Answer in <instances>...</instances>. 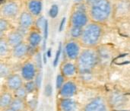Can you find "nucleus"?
Wrapping results in <instances>:
<instances>
[{"instance_id":"obj_1","label":"nucleus","mask_w":130,"mask_h":111,"mask_svg":"<svg viewBox=\"0 0 130 111\" xmlns=\"http://www.w3.org/2000/svg\"><path fill=\"white\" fill-rule=\"evenodd\" d=\"M104 35L103 27L101 24L91 21L84 28L81 37L80 43L85 48H94L101 41Z\"/></svg>"},{"instance_id":"obj_2","label":"nucleus","mask_w":130,"mask_h":111,"mask_svg":"<svg viewBox=\"0 0 130 111\" xmlns=\"http://www.w3.org/2000/svg\"><path fill=\"white\" fill-rule=\"evenodd\" d=\"M112 13V6L109 0H98L90 5L88 14L92 21L104 24L108 21Z\"/></svg>"},{"instance_id":"obj_3","label":"nucleus","mask_w":130,"mask_h":111,"mask_svg":"<svg viewBox=\"0 0 130 111\" xmlns=\"http://www.w3.org/2000/svg\"><path fill=\"white\" fill-rule=\"evenodd\" d=\"M98 61V54L93 48H86L81 52L77 59L78 71L82 74L90 72L97 65Z\"/></svg>"},{"instance_id":"obj_4","label":"nucleus","mask_w":130,"mask_h":111,"mask_svg":"<svg viewBox=\"0 0 130 111\" xmlns=\"http://www.w3.org/2000/svg\"><path fill=\"white\" fill-rule=\"evenodd\" d=\"M90 16L87 12L85 5L82 2L78 3L75 10L72 13L70 16V25L85 27L89 23Z\"/></svg>"},{"instance_id":"obj_5","label":"nucleus","mask_w":130,"mask_h":111,"mask_svg":"<svg viewBox=\"0 0 130 111\" xmlns=\"http://www.w3.org/2000/svg\"><path fill=\"white\" fill-rule=\"evenodd\" d=\"M20 7L18 3L14 0H7L2 3L1 17L7 20L14 19L18 16Z\"/></svg>"},{"instance_id":"obj_6","label":"nucleus","mask_w":130,"mask_h":111,"mask_svg":"<svg viewBox=\"0 0 130 111\" xmlns=\"http://www.w3.org/2000/svg\"><path fill=\"white\" fill-rule=\"evenodd\" d=\"M66 55L70 60H77L81 53V45L78 40L71 39L68 40L64 47Z\"/></svg>"},{"instance_id":"obj_7","label":"nucleus","mask_w":130,"mask_h":111,"mask_svg":"<svg viewBox=\"0 0 130 111\" xmlns=\"http://www.w3.org/2000/svg\"><path fill=\"white\" fill-rule=\"evenodd\" d=\"M37 75L36 66L32 62L25 63L21 68V76L25 81H32Z\"/></svg>"},{"instance_id":"obj_8","label":"nucleus","mask_w":130,"mask_h":111,"mask_svg":"<svg viewBox=\"0 0 130 111\" xmlns=\"http://www.w3.org/2000/svg\"><path fill=\"white\" fill-rule=\"evenodd\" d=\"M34 15H32L27 10L22 11L18 17V24L19 27L26 28L29 30L34 24Z\"/></svg>"},{"instance_id":"obj_9","label":"nucleus","mask_w":130,"mask_h":111,"mask_svg":"<svg viewBox=\"0 0 130 111\" xmlns=\"http://www.w3.org/2000/svg\"><path fill=\"white\" fill-rule=\"evenodd\" d=\"M84 111H107V109L104 99L98 98L88 103Z\"/></svg>"},{"instance_id":"obj_10","label":"nucleus","mask_w":130,"mask_h":111,"mask_svg":"<svg viewBox=\"0 0 130 111\" xmlns=\"http://www.w3.org/2000/svg\"><path fill=\"white\" fill-rule=\"evenodd\" d=\"M77 91V87L72 82H67L64 83L62 87L60 88L59 94L64 98H69L75 94Z\"/></svg>"},{"instance_id":"obj_11","label":"nucleus","mask_w":130,"mask_h":111,"mask_svg":"<svg viewBox=\"0 0 130 111\" xmlns=\"http://www.w3.org/2000/svg\"><path fill=\"white\" fill-rule=\"evenodd\" d=\"M27 11L34 17H37L41 14L43 9V3L41 0H29L27 4Z\"/></svg>"},{"instance_id":"obj_12","label":"nucleus","mask_w":130,"mask_h":111,"mask_svg":"<svg viewBox=\"0 0 130 111\" xmlns=\"http://www.w3.org/2000/svg\"><path fill=\"white\" fill-rule=\"evenodd\" d=\"M7 41L11 47H14L21 43L24 42V35H22L18 30L9 32L7 35Z\"/></svg>"},{"instance_id":"obj_13","label":"nucleus","mask_w":130,"mask_h":111,"mask_svg":"<svg viewBox=\"0 0 130 111\" xmlns=\"http://www.w3.org/2000/svg\"><path fill=\"white\" fill-rule=\"evenodd\" d=\"M29 53H30V46L28 45V43H26L24 42H22L20 44L12 48L13 56L18 59H21L24 57Z\"/></svg>"},{"instance_id":"obj_14","label":"nucleus","mask_w":130,"mask_h":111,"mask_svg":"<svg viewBox=\"0 0 130 111\" xmlns=\"http://www.w3.org/2000/svg\"><path fill=\"white\" fill-rule=\"evenodd\" d=\"M6 84H7L8 88L10 90L16 91L19 88L22 87L23 82L20 75L17 74H14V75H10L9 76H8Z\"/></svg>"},{"instance_id":"obj_15","label":"nucleus","mask_w":130,"mask_h":111,"mask_svg":"<svg viewBox=\"0 0 130 111\" xmlns=\"http://www.w3.org/2000/svg\"><path fill=\"white\" fill-rule=\"evenodd\" d=\"M42 41V36L39 30L30 31L27 34V43L28 45L32 48L37 47Z\"/></svg>"},{"instance_id":"obj_16","label":"nucleus","mask_w":130,"mask_h":111,"mask_svg":"<svg viewBox=\"0 0 130 111\" xmlns=\"http://www.w3.org/2000/svg\"><path fill=\"white\" fill-rule=\"evenodd\" d=\"M77 71H78L77 65H75L70 62H66L64 64H62L61 68L62 74L66 77H72L75 75Z\"/></svg>"},{"instance_id":"obj_17","label":"nucleus","mask_w":130,"mask_h":111,"mask_svg":"<svg viewBox=\"0 0 130 111\" xmlns=\"http://www.w3.org/2000/svg\"><path fill=\"white\" fill-rule=\"evenodd\" d=\"M60 108L62 111H75L76 109V104L72 99L64 98L60 101Z\"/></svg>"},{"instance_id":"obj_18","label":"nucleus","mask_w":130,"mask_h":111,"mask_svg":"<svg viewBox=\"0 0 130 111\" xmlns=\"http://www.w3.org/2000/svg\"><path fill=\"white\" fill-rule=\"evenodd\" d=\"M10 45L8 43V42L7 41L6 38L4 37H1L0 40V56L2 57L6 56L10 50Z\"/></svg>"},{"instance_id":"obj_19","label":"nucleus","mask_w":130,"mask_h":111,"mask_svg":"<svg viewBox=\"0 0 130 111\" xmlns=\"http://www.w3.org/2000/svg\"><path fill=\"white\" fill-rule=\"evenodd\" d=\"M84 27H75V26H71L69 29V36L71 39L75 40H79L82 35Z\"/></svg>"},{"instance_id":"obj_20","label":"nucleus","mask_w":130,"mask_h":111,"mask_svg":"<svg viewBox=\"0 0 130 111\" xmlns=\"http://www.w3.org/2000/svg\"><path fill=\"white\" fill-rule=\"evenodd\" d=\"M24 104L23 102V99L18 98L12 100L10 104V107L15 111H21L24 109Z\"/></svg>"},{"instance_id":"obj_21","label":"nucleus","mask_w":130,"mask_h":111,"mask_svg":"<svg viewBox=\"0 0 130 111\" xmlns=\"http://www.w3.org/2000/svg\"><path fill=\"white\" fill-rule=\"evenodd\" d=\"M12 101V98L10 94L5 92L2 94L1 98H0V106L2 108H5L6 107L10 106L11 103Z\"/></svg>"},{"instance_id":"obj_22","label":"nucleus","mask_w":130,"mask_h":111,"mask_svg":"<svg viewBox=\"0 0 130 111\" xmlns=\"http://www.w3.org/2000/svg\"><path fill=\"white\" fill-rule=\"evenodd\" d=\"M9 28V22L8 20L1 18L0 19V34H1V37H2L3 34L8 30Z\"/></svg>"},{"instance_id":"obj_23","label":"nucleus","mask_w":130,"mask_h":111,"mask_svg":"<svg viewBox=\"0 0 130 111\" xmlns=\"http://www.w3.org/2000/svg\"><path fill=\"white\" fill-rule=\"evenodd\" d=\"M14 94L16 98H21V99H24L27 96V91L25 89V88L24 87H21L18 89H17L16 91H14Z\"/></svg>"},{"instance_id":"obj_24","label":"nucleus","mask_w":130,"mask_h":111,"mask_svg":"<svg viewBox=\"0 0 130 111\" xmlns=\"http://www.w3.org/2000/svg\"><path fill=\"white\" fill-rule=\"evenodd\" d=\"M59 14V7L57 5H53L49 10V15L51 18H55Z\"/></svg>"},{"instance_id":"obj_25","label":"nucleus","mask_w":130,"mask_h":111,"mask_svg":"<svg viewBox=\"0 0 130 111\" xmlns=\"http://www.w3.org/2000/svg\"><path fill=\"white\" fill-rule=\"evenodd\" d=\"M24 88L27 90V93H31L35 90V88H37V86H36L35 82L32 80V81H27V82L25 84Z\"/></svg>"},{"instance_id":"obj_26","label":"nucleus","mask_w":130,"mask_h":111,"mask_svg":"<svg viewBox=\"0 0 130 111\" xmlns=\"http://www.w3.org/2000/svg\"><path fill=\"white\" fill-rule=\"evenodd\" d=\"M62 43H59L58 50H57V52L56 53V56H55V59H54V61H53V66L54 67H56L59 63V59H60V56H61V54H62Z\"/></svg>"},{"instance_id":"obj_27","label":"nucleus","mask_w":130,"mask_h":111,"mask_svg":"<svg viewBox=\"0 0 130 111\" xmlns=\"http://www.w3.org/2000/svg\"><path fill=\"white\" fill-rule=\"evenodd\" d=\"M9 72L10 70L8 69V67L4 64V63H1L0 65V75L2 77H6V76H9Z\"/></svg>"},{"instance_id":"obj_28","label":"nucleus","mask_w":130,"mask_h":111,"mask_svg":"<svg viewBox=\"0 0 130 111\" xmlns=\"http://www.w3.org/2000/svg\"><path fill=\"white\" fill-rule=\"evenodd\" d=\"M46 21V20H45L43 17L39 18L36 21V22H35L36 27H37L39 30H43V28H44V26H45Z\"/></svg>"},{"instance_id":"obj_29","label":"nucleus","mask_w":130,"mask_h":111,"mask_svg":"<svg viewBox=\"0 0 130 111\" xmlns=\"http://www.w3.org/2000/svg\"><path fill=\"white\" fill-rule=\"evenodd\" d=\"M64 75L62 74H59L56 77V88L58 89H60L62 85H64Z\"/></svg>"},{"instance_id":"obj_30","label":"nucleus","mask_w":130,"mask_h":111,"mask_svg":"<svg viewBox=\"0 0 130 111\" xmlns=\"http://www.w3.org/2000/svg\"><path fill=\"white\" fill-rule=\"evenodd\" d=\"M41 82H42V75L40 73H38V74H37V75L35 77V84H36L37 88H39L40 87Z\"/></svg>"},{"instance_id":"obj_31","label":"nucleus","mask_w":130,"mask_h":111,"mask_svg":"<svg viewBox=\"0 0 130 111\" xmlns=\"http://www.w3.org/2000/svg\"><path fill=\"white\" fill-rule=\"evenodd\" d=\"M36 66L37 68L38 67L39 69H40L42 66V58L40 53H37L36 55Z\"/></svg>"},{"instance_id":"obj_32","label":"nucleus","mask_w":130,"mask_h":111,"mask_svg":"<svg viewBox=\"0 0 130 111\" xmlns=\"http://www.w3.org/2000/svg\"><path fill=\"white\" fill-rule=\"evenodd\" d=\"M53 93V88L50 84H48L45 88V94L47 97H50Z\"/></svg>"},{"instance_id":"obj_33","label":"nucleus","mask_w":130,"mask_h":111,"mask_svg":"<svg viewBox=\"0 0 130 111\" xmlns=\"http://www.w3.org/2000/svg\"><path fill=\"white\" fill-rule=\"evenodd\" d=\"M48 21H46V23H45V26H44V28H43V37H44V40H46L47 39V37H48Z\"/></svg>"},{"instance_id":"obj_34","label":"nucleus","mask_w":130,"mask_h":111,"mask_svg":"<svg viewBox=\"0 0 130 111\" xmlns=\"http://www.w3.org/2000/svg\"><path fill=\"white\" fill-rule=\"evenodd\" d=\"M66 18H63L62 20H61V21H60V24H59V30L61 32L62 30H63V28H64V26H65V24H66Z\"/></svg>"},{"instance_id":"obj_35","label":"nucleus","mask_w":130,"mask_h":111,"mask_svg":"<svg viewBox=\"0 0 130 111\" xmlns=\"http://www.w3.org/2000/svg\"><path fill=\"white\" fill-rule=\"evenodd\" d=\"M85 1L86 4H88V5H92L93 3L96 2H97L98 0H85Z\"/></svg>"},{"instance_id":"obj_36","label":"nucleus","mask_w":130,"mask_h":111,"mask_svg":"<svg viewBox=\"0 0 130 111\" xmlns=\"http://www.w3.org/2000/svg\"><path fill=\"white\" fill-rule=\"evenodd\" d=\"M51 56V49H49V50L47 51V57H50Z\"/></svg>"},{"instance_id":"obj_37","label":"nucleus","mask_w":130,"mask_h":111,"mask_svg":"<svg viewBox=\"0 0 130 111\" xmlns=\"http://www.w3.org/2000/svg\"><path fill=\"white\" fill-rule=\"evenodd\" d=\"M5 111H15V110H14L13 109H11V108L10 107V108H8V109H5Z\"/></svg>"},{"instance_id":"obj_38","label":"nucleus","mask_w":130,"mask_h":111,"mask_svg":"<svg viewBox=\"0 0 130 111\" xmlns=\"http://www.w3.org/2000/svg\"><path fill=\"white\" fill-rule=\"evenodd\" d=\"M75 2H77V3H80V2H82V1H84V0H75Z\"/></svg>"}]
</instances>
